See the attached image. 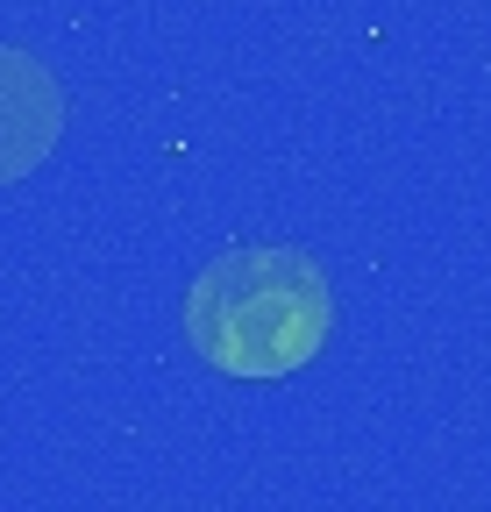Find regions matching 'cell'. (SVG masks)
I'll use <instances>...</instances> for the list:
<instances>
[{"instance_id":"2","label":"cell","mask_w":491,"mask_h":512,"mask_svg":"<svg viewBox=\"0 0 491 512\" xmlns=\"http://www.w3.org/2000/svg\"><path fill=\"white\" fill-rule=\"evenodd\" d=\"M65 136V86L29 50L0 43V185L29 178Z\"/></svg>"},{"instance_id":"1","label":"cell","mask_w":491,"mask_h":512,"mask_svg":"<svg viewBox=\"0 0 491 512\" xmlns=\"http://www.w3.org/2000/svg\"><path fill=\"white\" fill-rule=\"evenodd\" d=\"M335 328V292L314 256L250 242L228 249L186 292V342L221 377H292L321 356Z\"/></svg>"}]
</instances>
